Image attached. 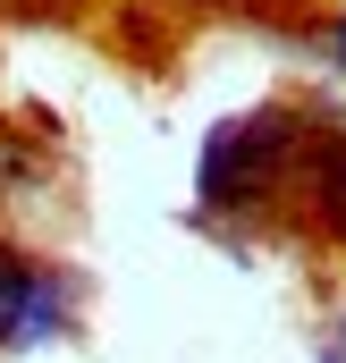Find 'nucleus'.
I'll return each mask as SVG.
<instances>
[{
  "label": "nucleus",
  "instance_id": "1",
  "mask_svg": "<svg viewBox=\"0 0 346 363\" xmlns=\"http://www.w3.org/2000/svg\"><path fill=\"white\" fill-rule=\"evenodd\" d=\"M51 330H60V296L26 271V262L0 254V347H34V338H51Z\"/></svg>",
  "mask_w": 346,
  "mask_h": 363
},
{
  "label": "nucleus",
  "instance_id": "2",
  "mask_svg": "<svg viewBox=\"0 0 346 363\" xmlns=\"http://www.w3.org/2000/svg\"><path fill=\"white\" fill-rule=\"evenodd\" d=\"M338 51H346V34H338Z\"/></svg>",
  "mask_w": 346,
  "mask_h": 363
}]
</instances>
